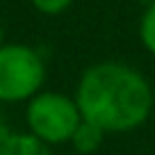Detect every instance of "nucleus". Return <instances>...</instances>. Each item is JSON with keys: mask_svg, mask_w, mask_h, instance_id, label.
Segmentation results:
<instances>
[{"mask_svg": "<svg viewBox=\"0 0 155 155\" xmlns=\"http://www.w3.org/2000/svg\"><path fill=\"white\" fill-rule=\"evenodd\" d=\"M30 2H32V7L39 14H46V16L64 14V12L73 5V0H30Z\"/></svg>", "mask_w": 155, "mask_h": 155, "instance_id": "0eeeda50", "label": "nucleus"}, {"mask_svg": "<svg viewBox=\"0 0 155 155\" xmlns=\"http://www.w3.org/2000/svg\"><path fill=\"white\" fill-rule=\"evenodd\" d=\"M0 155H50V150L34 135L12 128L0 114Z\"/></svg>", "mask_w": 155, "mask_h": 155, "instance_id": "20e7f679", "label": "nucleus"}, {"mask_svg": "<svg viewBox=\"0 0 155 155\" xmlns=\"http://www.w3.org/2000/svg\"><path fill=\"white\" fill-rule=\"evenodd\" d=\"M82 121L73 96L62 91H41L34 94L25 107V123L28 132L34 135L46 146L68 144L73 132Z\"/></svg>", "mask_w": 155, "mask_h": 155, "instance_id": "f03ea898", "label": "nucleus"}, {"mask_svg": "<svg viewBox=\"0 0 155 155\" xmlns=\"http://www.w3.org/2000/svg\"><path fill=\"white\" fill-rule=\"evenodd\" d=\"M46 82L44 57L25 44L0 46V105L28 103Z\"/></svg>", "mask_w": 155, "mask_h": 155, "instance_id": "7ed1b4c3", "label": "nucleus"}, {"mask_svg": "<svg viewBox=\"0 0 155 155\" xmlns=\"http://www.w3.org/2000/svg\"><path fill=\"white\" fill-rule=\"evenodd\" d=\"M84 121L103 132H132L153 112V89L141 71L123 62H98L84 68L73 94Z\"/></svg>", "mask_w": 155, "mask_h": 155, "instance_id": "f257e3e1", "label": "nucleus"}, {"mask_svg": "<svg viewBox=\"0 0 155 155\" xmlns=\"http://www.w3.org/2000/svg\"><path fill=\"white\" fill-rule=\"evenodd\" d=\"M103 137H105V132H103L101 128H96L94 123H89V121L82 119L68 144H73V148H75L78 153L89 155V153H94V150H98V146L103 144Z\"/></svg>", "mask_w": 155, "mask_h": 155, "instance_id": "39448f33", "label": "nucleus"}, {"mask_svg": "<svg viewBox=\"0 0 155 155\" xmlns=\"http://www.w3.org/2000/svg\"><path fill=\"white\" fill-rule=\"evenodd\" d=\"M5 44V30H2V25H0V46Z\"/></svg>", "mask_w": 155, "mask_h": 155, "instance_id": "6e6552de", "label": "nucleus"}, {"mask_svg": "<svg viewBox=\"0 0 155 155\" xmlns=\"http://www.w3.org/2000/svg\"><path fill=\"white\" fill-rule=\"evenodd\" d=\"M139 41L150 55H155V0L144 9L139 18Z\"/></svg>", "mask_w": 155, "mask_h": 155, "instance_id": "423d86ee", "label": "nucleus"}]
</instances>
